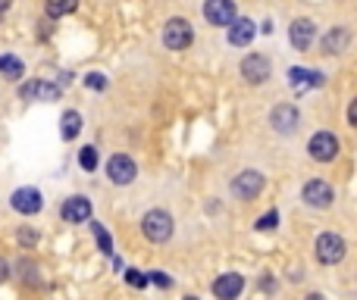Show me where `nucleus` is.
Returning <instances> with one entry per match:
<instances>
[{
	"mask_svg": "<svg viewBox=\"0 0 357 300\" xmlns=\"http://www.w3.org/2000/svg\"><path fill=\"white\" fill-rule=\"evenodd\" d=\"M238 75H241L244 85H267L273 78V60L267 53H244L241 62H238Z\"/></svg>",
	"mask_w": 357,
	"mask_h": 300,
	"instance_id": "obj_1",
	"label": "nucleus"
},
{
	"mask_svg": "<svg viewBox=\"0 0 357 300\" xmlns=\"http://www.w3.org/2000/svg\"><path fill=\"white\" fill-rule=\"evenodd\" d=\"M163 47L166 50H188L194 44V25L188 22L185 16H173V19H166L163 22Z\"/></svg>",
	"mask_w": 357,
	"mask_h": 300,
	"instance_id": "obj_2",
	"label": "nucleus"
},
{
	"mask_svg": "<svg viewBox=\"0 0 357 300\" xmlns=\"http://www.w3.org/2000/svg\"><path fill=\"white\" fill-rule=\"evenodd\" d=\"M175 231V222L166 210H148L141 216V235L148 238L150 244H166Z\"/></svg>",
	"mask_w": 357,
	"mask_h": 300,
	"instance_id": "obj_3",
	"label": "nucleus"
},
{
	"mask_svg": "<svg viewBox=\"0 0 357 300\" xmlns=\"http://www.w3.org/2000/svg\"><path fill=\"white\" fill-rule=\"evenodd\" d=\"M313 256H317L319 266H338V262L348 256V244H344V238L335 235V231H323V235L317 238V244H313Z\"/></svg>",
	"mask_w": 357,
	"mask_h": 300,
	"instance_id": "obj_4",
	"label": "nucleus"
},
{
	"mask_svg": "<svg viewBox=\"0 0 357 300\" xmlns=\"http://www.w3.org/2000/svg\"><path fill=\"white\" fill-rule=\"evenodd\" d=\"M267 188V175L260 172V169H241V172L235 175V178L229 181V191H232V197L235 200H254L257 194Z\"/></svg>",
	"mask_w": 357,
	"mask_h": 300,
	"instance_id": "obj_5",
	"label": "nucleus"
},
{
	"mask_svg": "<svg viewBox=\"0 0 357 300\" xmlns=\"http://www.w3.org/2000/svg\"><path fill=\"white\" fill-rule=\"evenodd\" d=\"M338 150H342V141H338V135L329 128H319L317 135H310V141H307V156L317 162H332L338 156Z\"/></svg>",
	"mask_w": 357,
	"mask_h": 300,
	"instance_id": "obj_6",
	"label": "nucleus"
},
{
	"mask_svg": "<svg viewBox=\"0 0 357 300\" xmlns=\"http://www.w3.org/2000/svg\"><path fill=\"white\" fill-rule=\"evenodd\" d=\"M288 44H292L298 53H310V47L317 44V22L310 16H298L288 25Z\"/></svg>",
	"mask_w": 357,
	"mask_h": 300,
	"instance_id": "obj_7",
	"label": "nucleus"
},
{
	"mask_svg": "<svg viewBox=\"0 0 357 300\" xmlns=\"http://www.w3.org/2000/svg\"><path fill=\"white\" fill-rule=\"evenodd\" d=\"M269 125H273L276 135L292 138L294 131L301 128V110L294 103H276L273 110H269Z\"/></svg>",
	"mask_w": 357,
	"mask_h": 300,
	"instance_id": "obj_8",
	"label": "nucleus"
},
{
	"mask_svg": "<svg viewBox=\"0 0 357 300\" xmlns=\"http://www.w3.org/2000/svg\"><path fill=\"white\" fill-rule=\"evenodd\" d=\"M200 12H204L207 25H213V28H229V25L238 19L235 0H204Z\"/></svg>",
	"mask_w": 357,
	"mask_h": 300,
	"instance_id": "obj_9",
	"label": "nucleus"
},
{
	"mask_svg": "<svg viewBox=\"0 0 357 300\" xmlns=\"http://www.w3.org/2000/svg\"><path fill=\"white\" fill-rule=\"evenodd\" d=\"M301 200H304L310 210H329L332 200H335V188L323 178H310L301 188Z\"/></svg>",
	"mask_w": 357,
	"mask_h": 300,
	"instance_id": "obj_10",
	"label": "nucleus"
},
{
	"mask_svg": "<svg viewBox=\"0 0 357 300\" xmlns=\"http://www.w3.org/2000/svg\"><path fill=\"white\" fill-rule=\"evenodd\" d=\"M106 178L113 181V185H132V181L138 178V166L135 160H132L129 153H113L110 160H106Z\"/></svg>",
	"mask_w": 357,
	"mask_h": 300,
	"instance_id": "obj_11",
	"label": "nucleus"
},
{
	"mask_svg": "<svg viewBox=\"0 0 357 300\" xmlns=\"http://www.w3.org/2000/svg\"><path fill=\"white\" fill-rule=\"evenodd\" d=\"M244 291V275L238 272H223L213 281V297L216 300H238Z\"/></svg>",
	"mask_w": 357,
	"mask_h": 300,
	"instance_id": "obj_12",
	"label": "nucleus"
},
{
	"mask_svg": "<svg viewBox=\"0 0 357 300\" xmlns=\"http://www.w3.org/2000/svg\"><path fill=\"white\" fill-rule=\"evenodd\" d=\"M254 35H257V22L248 16H238L235 22L225 28V41H229L232 47H248V44L254 41Z\"/></svg>",
	"mask_w": 357,
	"mask_h": 300,
	"instance_id": "obj_13",
	"label": "nucleus"
},
{
	"mask_svg": "<svg viewBox=\"0 0 357 300\" xmlns=\"http://www.w3.org/2000/svg\"><path fill=\"white\" fill-rule=\"evenodd\" d=\"M10 206L22 216H35V212H41V191L38 188H16L10 197Z\"/></svg>",
	"mask_w": 357,
	"mask_h": 300,
	"instance_id": "obj_14",
	"label": "nucleus"
},
{
	"mask_svg": "<svg viewBox=\"0 0 357 300\" xmlns=\"http://www.w3.org/2000/svg\"><path fill=\"white\" fill-rule=\"evenodd\" d=\"M351 44V28H344V25H335V28H329L323 35V41H319V53L323 56H338L344 53Z\"/></svg>",
	"mask_w": 357,
	"mask_h": 300,
	"instance_id": "obj_15",
	"label": "nucleus"
},
{
	"mask_svg": "<svg viewBox=\"0 0 357 300\" xmlns=\"http://www.w3.org/2000/svg\"><path fill=\"white\" fill-rule=\"evenodd\" d=\"M60 216L66 219V222H72V225L88 222V219H91V200H88V197H81V194H72V197H66V200H63V210H60Z\"/></svg>",
	"mask_w": 357,
	"mask_h": 300,
	"instance_id": "obj_16",
	"label": "nucleus"
},
{
	"mask_svg": "<svg viewBox=\"0 0 357 300\" xmlns=\"http://www.w3.org/2000/svg\"><path fill=\"white\" fill-rule=\"evenodd\" d=\"M19 97L22 100H56L60 97V85L54 81H25L19 88Z\"/></svg>",
	"mask_w": 357,
	"mask_h": 300,
	"instance_id": "obj_17",
	"label": "nucleus"
},
{
	"mask_svg": "<svg viewBox=\"0 0 357 300\" xmlns=\"http://www.w3.org/2000/svg\"><path fill=\"white\" fill-rule=\"evenodd\" d=\"M288 81H292L294 88H319L323 85V72H310V69H292L288 72Z\"/></svg>",
	"mask_w": 357,
	"mask_h": 300,
	"instance_id": "obj_18",
	"label": "nucleus"
},
{
	"mask_svg": "<svg viewBox=\"0 0 357 300\" xmlns=\"http://www.w3.org/2000/svg\"><path fill=\"white\" fill-rule=\"evenodd\" d=\"M79 131H81V112L66 110L60 116V135H63V141H72V138H79Z\"/></svg>",
	"mask_w": 357,
	"mask_h": 300,
	"instance_id": "obj_19",
	"label": "nucleus"
},
{
	"mask_svg": "<svg viewBox=\"0 0 357 300\" xmlns=\"http://www.w3.org/2000/svg\"><path fill=\"white\" fill-rule=\"evenodd\" d=\"M75 6H79V0H47L44 12H47L50 19H63V16H69V12H75Z\"/></svg>",
	"mask_w": 357,
	"mask_h": 300,
	"instance_id": "obj_20",
	"label": "nucleus"
},
{
	"mask_svg": "<svg viewBox=\"0 0 357 300\" xmlns=\"http://www.w3.org/2000/svg\"><path fill=\"white\" fill-rule=\"evenodd\" d=\"M0 72L6 75V78H22L25 75V66H22V60H16V56H0Z\"/></svg>",
	"mask_w": 357,
	"mask_h": 300,
	"instance_id": "obj_21",
	"label": "nucleus"
},
{
	"mask_svg": "<svg viewBox=\"0 0 357 300\" xmlns=\"http://www.w3.org/2000/svg\"><path fill=\"white\" fill-rule=\"evenodd\" d=\"M91 231H94V241H97L100 253L110 256V253H113V238H110V231H106L100 222H94V225H91Z\"/></svg>",
	"mask_w": 357,
	"mask_h": 300,
	"instance_id": "obj_22",
	"label": "nucleus"
},
{
	"mask_svg": "<svg viewBox=\"0 0 357 300\" xmlns=\"http://www.w3.org/2000/svg\"><path fill=\"white\" fill-rule=\"evenodd\" d=\"M79 166L85 169V172H94V169H97V147H91V144L81 147L79 150Z\"/></svg>",
	"mask_w": 357,
	"mask_h": 300,
	"instance_id": "obj_23",
	"label": "nucleus"
},
{
	"mask_svg": "<svg viewBox=\"0 0 357 300\" xmlns=\"http://www.w3.org/2000/svg\"><path fill=\"white\" fill-rule=\"evenodd\" d=\"M276 225H279V212H276V210H269V212H263V216L257 219V222H254V228H257V231H273Z\"/></svg>",
	"mask_w": 357,
	"mask_h": 300,
	"instance_id": "obj_24",
	"label": "nucleus"
},
{
	"mask_svg": "<svg viewBox=\"0 0 357 300\" xmlns=\"http://www.w3.org/2000/svg\"><path fill=\"white\" fill-rule=\"evenodd\" d=\"M125 281H129L132 288H148V275L138 272V269H125Z\"/></svg>",
	"mask_w": 357,
	"mask_h": 300,
	"instance_id": "obj_25",
	"label": "nucleus"
},
{
	"mask_svg": "<svg viewBox=\"0 0 357 300\" xmlns=\"http://www.w3.org/2000/svg\"><path fill=\"white\" fill-rule=\"evenodd\" d=\"M85 85L91 88V91H104V88H106V78H104L100 72H88V75H85Z\"/></svg>",
	"mask_w": 357,
	"mask_h": 300,
	"instance_id": "obj_26",
	"label": "nucleus"
},
{
	"mask_svg": "<svg viewBox=\"0 0 357 300\" xmlns=\"http://www.w3.org/2000/svg\"><path fill=\"white\" fill-rule=\"evenodd\" d=\"M19 244H22V247H35V244H38V231L19 228Z\"/></svg>",
	"mask_w": 357,
	"mask_h": 300,
	"instance_id": "obj_27",
	"label": "nucleus"
},
{
	"mask_svg": "<svg viewBox=\"0 0 357 300\" xmlns=\"http://www.w3.org/2000/svg\"><path fill=\"white\" fill-rule=\"evenodd\" d=\"M148 281H154L157 288H173V278L166 272H148Z\"/></svg>",
	"mask_w": 357,
	"mask_h": 300,
	"instance_id": "obj_28",
	"label": "nucleus"
},
{
	"mask_svg": "<svg viewBox=\"0 0 357 300\" xmlns=\"http://www.w3.org/2000/svg\"><path fill=\"white\" fill-rule=\"evenodd\" d=\"M348 125H351V128L357 131V97H354V100H351V103H348Z\"/></svg>",
	"mask_w": 357,
	"mask_h": 300,
	"instance_id": "obj_29",
	"label": "nucleus"
},
{
	"mask_svg": "<svg viewBox=\"0 0 357 300\" xmlns=\"http://www.w3.org/2000/svg\"><path fill=\"white\" fill-rule=\"evenodd\" d=\"M260 288H263L267 294H273V291H276V281L269 278V275H263V278H260Z\"/></svg>",
	"mask_w": 357,
	"mask_h": 300,
	"instance_id": "obj_30",
	"label": "nucleus"
},
{
	"mask_svg": "<svg viewBox=\"0 0 357 300\" xmlns=\"http://www.w3.org/2000/svg\"><path fill=\"white\" fill-rule=\"evenodd\" d=\"M6 275H10V262H6V260H0V285H3V281H6Z\"/></svg>",
	"mask_w": 357,
	"mask_h": 300,
	"instance_id": "obj_31",
	"label": "nucleus"
},
{
	"mask_svg": "<svg viewBox=\"0 0 357 300\" xmlns=\"http://www.w3.org/2000/svg\"><path fill=\"white\" fill-rule=\"evenodd\" d=\"M304 300H326V297H323V294H317V291H313V294H307Z\"/></svg>",
	"mask_w": 357,
	"mask_h": 300,
	"instance_id": "obj_32",
	"label": "nucleus"
},
{
	"mask_svg": "<svg viewBox=\"0 0 357 300\" xmlns=\"http://www.w3.org/2000/svg\"><path fill=\"white\" fill-rule=\"evenodd\" d=\"M10 3H13V0H0V12H3V10H10Z\"/></svg>",
	"mask_w": 357,
	"mask_h": 300,
	"instance_id": "obj_33",
	"label": "nucleus"
},
{
	"mask_svg": "<svg viewBox=\"0 0 357 300\" xmlns=\"http://www.w3.org/2000/svg\"><path fill=\"white\" fill-rule=\"evenodd\" d=\"M185 300H198V297H185Z\"/></svg>",
	"mask_w": 357,
	"mask_h": 300,
	"instance_id": "obj_34",
	"label": "nucleus"
}]
</instances>
